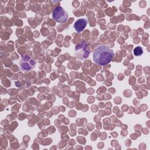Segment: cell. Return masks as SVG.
Segmentation results:
<instances>
[{
  "label": "cell",
  "mask_w": 150,
  "mask_h": 150,
  "mask_svg": "<svg viewBox=\"0 0 150 150\" xmlns=\"http://www.w3.org/2000/svg\"><path fill=\"white\" fill-rule=\"evenodd\" d=\"M113 56L112 49L104 45H99L95 48L93 57L95 63L100 66H105L112 60Z\"/></svg>",
  "instance_id": "6da1fadb"
},
{
  "label": "cell",
  "mask_w": 150,
  "mask_h": 150,
  "mask_svg": "<svg viewBox=\"0 0 150 150\" xmlns=\"http://www.w3.org/2000/svg\"><path fill=\"white\" fill-rule=\"evenodd\" d=\"M53 19L57 22L64 23L68 18L67 12L61 6H56L52 12Z\"/></svg>",
  "instance_id": "7a4b0ae2"
},
{
  "label": "cell",
  "mask_w": 150,
  "mask_h": 150,
  "mask_svg": "<svg viewBox=\"0 0 150 150\" xmlns=\"http://www.w3.org/2000/svg\"><path fill=\"white\" fill-rule=\"evenodd\" d=\"M87 23V21L86 19L81 18L76 21L74 24V28L78 32H80L84 30Z\"/></svg>",
  "instance_id": "3957f363"
},
{
  "label": "cell",
  "mask_w": 150,
  "mask_h": 150,
  "mask_svg": "<svg viewBox=\"0 0 150 150\" xmlns=\"http://www.w3.org/2000/svg\"><path fill=\"white\" fill-rule=\"evenodd\" d=\"M35 64H30V62H23L22 63H21V69L22 70H31L33 67L32 66H33Z\"/></svg>",
  "instance_id": "277c9868"
},
{
  "label": "cell",
  "mask_w": 150,
  "mask_h": 150,
  "mask_svg": "<svg viewBox=\"0 0 150 150\" xmlns=\"http://www.w3.org/2000/svg\"><path fill=\"white\" fill-rule=\"evenodd\" d=\"M143 53L142 49L140 46H138L136 48L134 49V53L135 56H139L142 54Z\"/></svg>",
  "instance_id": "5b68a950"
}]
</instances>
